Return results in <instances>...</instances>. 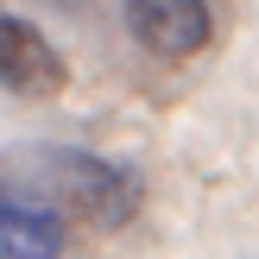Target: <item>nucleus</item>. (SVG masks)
<instances>
[{
	"mask_svg": "<svg viewBox=\"0 0 259 259\" xmlns=\"http://www.w3.org/2000/svg\"><path fill=\"white\" fill-rule=\"evenodd\" d=\"M32 196H45L63 222L114 234L139 215L146 202V177L120 158H101V152H32Z\"/></svg>",
	"mask_w": 259,
	"mask_h": 259,
	"instance_id": "obj_1",
	"label": "nucleus"
},
{
	"mask_svg": "<svg viewBox=\"0 0 259 259\" xmlns=\"http://www.w3.org/2000/svg\"><path fill=\"white\" fill-rule=\"evenodd\" d=\"M63 82H70L63 51L51 45L38 25L0 13V89H7V95H25V101H45V95H57Z\"/></svg>",
	"mask_w": 259,
	"mask_h": 259,
	"instance_id": "obj_2",
	"label": "nucleus"
},
{
	"mask_svg": "<svg viewBox=\"0 0 259 259\" xmlns=\"http://www.w3.org/2000/svg\"><path fill=\"white\" fill-rule=\"evenodd\" d=\"M126 32L152 51V57H196L215 38L209 0H120Z\"/></svg>",
	"mask_w": 259,
	"mask_h": 259,
	"instance_id": "obj_3",
	"label": "nucleus"
},
{
	"mask_svg": "<svg viewBox=\"0 0 259 259\" xmlns=\"http://www.w3.org/2000/svg\"><path fill=\"white\" fill-rule=\"evenodd\" d=\"M0 259H63V215L32 190L0 184Z\"/></svg>",
	"mask_w": 259,
	"mask_h": 259,
	"instance_id": "obj_4",
	"label": "nucleus"
}]
</instances>
